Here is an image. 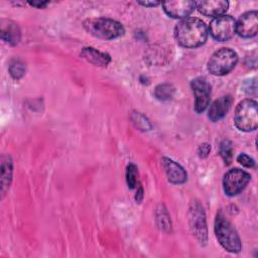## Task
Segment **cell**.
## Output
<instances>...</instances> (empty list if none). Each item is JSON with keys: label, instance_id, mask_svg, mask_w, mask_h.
<instances>
[{"label": "cell", "instance_id": "7a4b0ae2", "mask_svg": "<svg viewBox=\"0 0 258 258\" xmlns=\"http://www.w3.org/2000/svg\"><path fill=\"white\" fill-rule=\"evenodd\" d=\"M215 234L218 242L226 251L231 253H238L241 251L242 244L240 237L222 211H219L216 216Z\"/></svg>", "mask_w": 258, "mask_h": 258}, {"label": "cell", "instance_id": "2e32d148", "mask_svg": "<svg viewBox=\"0 0 258 258\" xmlns=\"http://www.w3.org/2000/svg\"><path fill=\"white\" fill-rule=\"evenodd\" d=\"M12 179V160L9 156L1 158V192L2 197L9 188Z\"/></svg>", "mask_w": 258, "mask_h": 258}, {"label": "cell", "instance_id": "5bb4252c", "mask_svg": "<svg viewBox=\"0 0 258 258\" xmlns=\"http://www.w3.org/2000/svg\"><path fill=\"white\" fill-rule=\"evenodd\" d=\"M233 103V98L230 95L223 96L216 101L210 106L209 111H208V117L211 121L216 122L222 119L229 109L231 108V105Z\"/></svg>", "mask_w": 258, "mask_h": 258}, {"label": "cell", "instance_id": "277c9868", "mask_svg": "<svg viewBox=\"0 0 258 258\" xmlns=\"http://www.w3.org/2000/svg\"><path fill=\"white\" fill-rule=\"evenodd\" d=\"M234 121L236 127L244 132L256 130L258 127L257 102L251 99L241 101L235 110Z\"/></svg>", "mask_w": 258, "mask_h": 258}, {"label": "cell", "instance_id": "cb8c5ba5", "mask_svg": "<svg viewBox=\"0 0 258 258\" xmlns=\"http://www.w3.org/2000/svg\"><path fill=\"white\" fill-rule=\"evenodd\" d=\"M237 161H238L241 165H243V166H245V167H247V168H252V167L255 166V161H254V159L251 158L249 155H247V154H245V153L239 154L238 157H237Z\"/></svg>", "mask_w": 258, "mask_h": 258}, {"label": "cell", "instance_id": "83f0119b", "mask_svg": "<svg viewBox=\"0 0 258 258\" xmlns=\"http://www.w3.org/2000/svg\"><path fill=\"white\" fill-rule=\"evenodd\" d=\"M142 199H143V187H142V186L139 184V186H138V189H137V191H136L135 200H136V202L140 203V202L142 201Z\"/></svg>", "mask_w": 258, "mask_h": 258}, {"label": "cell", "instance_id": "7c38bea8", "mask_svg": "<svg viewBox=\"0 0 258 258\" xmlns=\"http://www.w3.org/2000/svg\"><path fill=\"white\" fill-rule=\"evenodd\" d=\"M196 7L198 10L209 17H219L224 15L229 7V2L224 0H216V1H200L196 2Z\"/></svg>", "mask_w": 258, "mask_h": 258}, {"label": "cell", "instance_id": "e0dca14e", "mask_svg": "<svg viewBox=\"0 0 258 258\" xmlns=\"http://www.w3.org/2000/svg\"><path fill=\"white\" fill-rule=\"evenodd\" d=\"M1 36L10 44H16L20 39V29L15 23H9L7 26L2 25Z\"/></svg>", "mask_w": 258, "mask_h": 258}, {"label": "cell", "instance_id": "4fadbf2b", "mask_svg": "<svg viewBox=\"0 0 258 258\" xmlns=\"http://www.w3.org/2000/svg\"><path fill=\"white\" fill-rule=\"evenodd\" d=\"M161 164L162 167L166 173L167 179L175 184H180L183 183L186 180V172L185 170L175 161H173L170 158L163 157L161 159Z\"/></svg>", "mask_w": 258, "mask_h": 258}, {"label": "cell", "instance_id": "5b68a950", "mask_svg": "<svg viewBox=\"0 0 258 258\" xmlns=\"http://www.w3.org/2000/svg\"><path fill=\"white\" fill-rule=\"evenodd\" d=\"M237 53L227 47L216 50L208 61V70L214 76H225L229 74L237 64Z\"/></svg>", "mask_w": 258, "mask_h": 258}, {"label": "cell", "instance_id": "9c48e42d", "mask_svg": "<svg viewBox=\"0 0 258 258\" xmlns=\"http://www.w3.org/2000/svg\"><path fill=\"white\" fill-rule=\"evenodd\" d=\"M191 90L195 94V110L197 113H202L206 110L210 102L211 86L205 78H196L190 83Z\"/></svg>", "mask_w": 258, "mask_h": 258}, {"label": "cell", "instance_id": "52a82bcc", "mask_svg": "<svg viewBox=\"0 0 258 258\" xmlns=\"http://www.w3.org/2000/svg\"><path fill=\"white\" fill-rule=\"evenodd\" d=\"M250 174L240 168L230 169L223 178L224 191L229 197H234L240 194L250 181Z\"/></svg>", "mask_w": 258, "mask_h": 258}, {"label": "cell", "instance_id": "ba28073f", "mask_svg": "<svg viewBox=\"0 0 258 258\" xmlns=\"http://www.w3.org/2000/svg\"><path fill=\"white\" fill-rule=\"evenodd\" d=\"M209 30L214 39L226 41L231 39L236 33V21L230 15H222L211 21Z\"/></svg>", "mask_w": 258, "mask_h": 258}, {"label": "cell", "instance_id": "ac0fdd59", "mask_svg": "<svg viewBox=\"0 0 258 258\" xmlns=\"http://www.w3.org/2000/svg\"><path fill=\"white\" fill-rule=\"evenodd\" d=\"M174 93V89L171 85L168 84H161L158 85L154 90V96L156 99L160 101H166L172 98Z\"/></svg>", "mask_w": 258, "mask_h": 258}, {"label": "cell", "instance_id": "d4e9b609", "mask_svg": "<svg viewBox=\"0 0 258 258\" xmlns=\"http://www.w3.org/2000/svg\"><path fill=\"white\" fill-rule=\"evenodd\" d=\"M210 151H211V146L208 143L201 144L199 146V149H198V153H199V156L201 158H206L209 155Z\"/></svg>", "mask_w": 258, "mask_h": 258}, {"label": "cell", "instance_id": "4316f807", "mask_svg": "<svg viewBox=\"0 0 258 258\" xmlns=\"http://www.w3.org/2000/svg\"><path fill=\"white\" fill-rule=\"evenodd\" d=\"M138 3L142 6H145V7H154V6H157V5L161 4L158 1H139Z\"/></svg>", "mask_w": 258, "mask_h": 258}, {"label": "cell", "instance_id": "d6986e66", "mask_svg": "<svg viewBox=\"0 0 258 258\" xmlns=\"http://www.w3.org/2000/svg\"><path fill=\"white\" fill-rule=\"evenodd\" d=\"M220 155L222 156L226 165L231 164L233 158V145L230 140L222 141L220 145Z\"/></svg>", "mask_w": 258, "mask_h": 258}, {"label": "cell", "instance_id": "6da1fadb", "mask_svg": "<svg viewBox=\"0 0 258 258\" xmlns=\"http://www.w3.org/2000/svg\"><path fill=\"white\" fill-rule=\"evenodd\" d=\"M176 41L185 48H196L203 45L208 37V27L204 21L196 17L180 20L174 28Z\"/></svg>", "mask_w": 258, "mask_h": 258}, {"label": "cell", "instance_id": "8992f818", "mask_svg": "<svg viewBox=\"0 0 258 258\" xmlns=\"http://www.w3.org/2000/svg\"><path fill=\"white\" fill-rule=\"evenodd\" d=\"M189 227L194 235L201 243H205L208 238L207 223L204 209L199 201H192L188 211Z\"/></svg>", "mask_w": 258, "mask_h": 258}, {"label": "cell", "instance_id": "ffe728a7", "mask_svg": "<svg viewBox=\"0 0 258 258\" xmlns=\"http://www.w3.org/2000/svg\"><path fill=\"white\" fill-rule=\"evenodd\" d=\"M157 222H158V225L159 227L165 231V232H169L170 231V228H171V224H170V219H169V216L166 212V210L161 206L160 209L157 210Z\"/></svg>", "mask_w": 258, "mask_h": 258}, {"label": "cell", "instance_id": "30bf717a", "mask_svg": "<svg viewBox=\"0 0 258 258\" xmlns=\"http://www.w3.org/2000/svg\"><path fill=\"white\" fill-rule=\"evenodd\" d=\"M236 32L244 38H250L258 32V13L256 10L248 11L240 16L236 22Z\"/></svg>", "mask_w": 258, "mask_h": 258}, {"label": "cell", "instance_id": "7402d4cb", "mask_svg": "<svg viewBox=\"0 0 258 258\" xmlns=\"http://www.w3.org/2000/svg\"><path fill=\"white\" fill-rule=\"evenodd\" d=\"M9 73H10L11 77L15 80L22 78L25 74L24 63L18 59H14L13 61H11L10 66H9Z\"/></svg>", "mask_w": 258, "mask_h": 258}, {"label": "cell", "instance_id": "9a60e30c", "mask_svg": "<svg viewBox=\"0 0 258 258\" xmlns=\"http://www.w3.org/2000/svg\"><path fill=\"white\" fill-rule=\"evenodd\" d=\"M81 56L98 67H106L111 61V57L108 53L102 52L94 47H84L81 51Z\"/></svg>", "mask_w": 258, "mask_h": 258}, {"label": "cell", "instance_id": "8fae6325", "mask_svg": "<svg viewBox=\"0 0 258 258\" xmlns=\"http://www.w3.org/2000/svg\"><path fill=\"white\" fill-rule=\"evenodd\" d=\"M164 12L172 18H186L196 8L195 1H170L162 3Z\"/></svg>", "mask_w": 258, "mask_h": 258}, {"label": "cell", "instance_id": "3957f363", "mask_svg": "<svg viewBox=\"0 0 258 258\" xmlns=\"http://www.w3.org/2000/svg\"><path fill=\"white\" fill-rule=\"evenodd\" d=\"M85 29L95 37L101 39H114L124 34L123 25L110 18H91L84 21Z\"/></svg>", "mask_w": 258, "mask_h": 258}, {"label": "cell", "instance_id": "603a6c76", "mask_svg": "<svg viewBox=\"0 0 258 258\" xmlns=\"http://www.w3.org/2000/svg\"><path fill=\"white\" fill-rule=\"evenodd\" d=\"M137 167L135 164L130 163L126 168V182L129 188H134L137 185Z\"/></svg>", "mask_w": 258, "mask_h": 258}, {"label": "cell", "instance_id": "44dd1931", "mask_svg": "<svg viewBox=\"0 0 258 258\" xmlns=\"http://www.w3.org/2000/svg\"><path fill=\"white\" fill-rule=\"evenodd\" d=\"M132 122L135 125L136 128H138L139 130L142 131H147L151 129V124L149 123L148 119L146 117H144L142 114L138 113V112H134L131 116Z\"/></svg>", "mask_w": 258, "mask_h": 258}, {"label": "cell", "instance_id": "484cf974", "mask_svg": "<svg viewBox=\"0 0 258 258\" xmlns=\"http://www.w3.org/2000/svg\"><path fill=\"white\" fill-rule=\"evenodd\" d=\"M48 3L49 2H47V1H30V2H28L29 5L34 6L36 8H44Z\"/></svg>", "mask_w": 258, "mask_h": 258}]
</instances>
